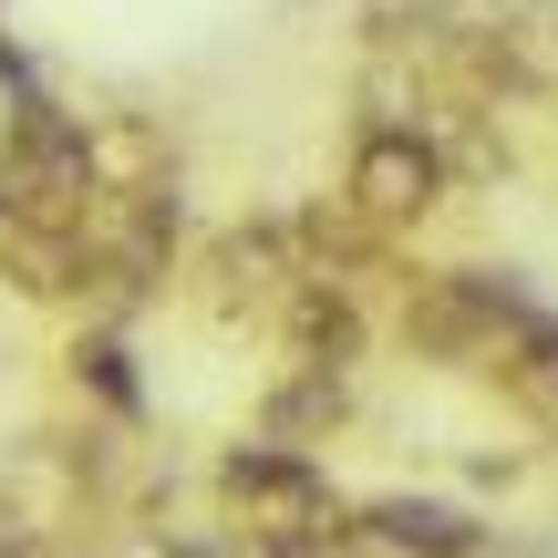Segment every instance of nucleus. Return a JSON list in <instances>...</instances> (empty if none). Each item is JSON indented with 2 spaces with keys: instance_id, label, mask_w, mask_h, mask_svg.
I'll use <instances>...</instances> for the list:
<instances>
[{
  "instance_id": "obj_1",
  "label": "nucleus",
  "mask_w": 558,
  "mask_h": 558,
  "mask_svg": "<svg viewBox=\"0 0 558 558\" xmlns=\"http://www.w3.org/2000/svg\"><path fill=\"white\" fill-rule=\"evenodd\" d=\"M403 341L456 373H518L558 352V311L527 300L518 269H414L403 279Z\"/></svg>"
},
{
  "instance_id": "obj_2",
  "label": "nucleus",
  "mask_w": 558,
  "mask_h": 558,
  "mask_svg": "<svg viewBox=\"0 0 558 558\" xmlns=\"http://www.w3.org/2000/svg\"><path fill=\"white\" fill-rule=\"evenodd\" d=\"M218 497L228 518H239L248 548H290V538H352V518H341L331 476H320L311 456H290V445H239V456H218Z\"/></svg>"
},
{
  "instance_id": "obj_3",
  "label": "nucleus",
  "mask_w": 558,
  "mask_h": 558,
  "mask_svg": "<svg viewBox=\"0 0 558 558\" xmlns=\"http://www.w3.org/2000/svg\"><path fill=\"white\" fill-rule=\"evenodd\" d=\"M0 197H11L21 228H83V207H94V145H83V124H62L52 104H21L11 145H0Z\"/></svg>"
},
{
  "instance_id": "obj_4",
  "label": "nucleus",
  "mask_w": 558,
  "mask_h": 558,
  "mask_svg": "<svg viewBox=\"0 0 558 558\" xmlns=\"http://www.w3.org/2000/svg\"><path fill=\"white\" fill-rule=\"evenodd\" d=\"M300 239H290V218H239V228H218V239L197 248V300L239 331V320H279L300 300Z\"/></svg>"
},
{
  "instance_id": "obj_5",
  "label": "nucleus",
  "mask_w": 558,
  "mask_h": 558,
  "mask_svg": "<svg viewBox=\"0 0 558 558\" xmlns=\"http://www.w3.org/2000/svg\"><path fill=\"white\" fill-rule=\"evenodd\" d=\"M445 197V156L435 135H403V124H362L352 135V166H341V207H352L373 239H393V228H424Z\"/></svg>"
},
{
  "instance_id": "obj_6",
  "label": "nucleus",
  "mask_w": 558,
  "mask_h": 558,
  "mask_svg": "<svg viewBox=\"0 0 558 558\" xmlns=\"http://www.w3.org/2000/svg\"><path fill=\"white\" fill-rule=\"evenodd\" d=\"M83 248H94V279H114V290H156L166 248H177V197H166V186H94V207H83Z\"/></svg>"
},
{
  "instance_id": "obj_7",
  "label": "nucleus",
  "mask_w": 558,
  "mask_h": 558,
  "mask_svg": "<svg viewBox=\"0 0 558 558\" xmlns=\"http://www.w3.org/2000/svg\"><path fill=\"white\" fill-rule=\"evenodd\" d=\"M352 538H373L393 558H486V518H465L445 497H373L352 518Z\"/></svg>"
},
{
  "instance_id": "obj_8",
  "label": "nucleus",
  "mask_w": 558,
  "mask_h": 558,
  "mask_svg": "<svg viewBox=\"0 0 558 558\" xmlns=\"http://www.w3.org/2000/svg\"><path fill=\"white\" fill-rule=\"evenodd\" d=\"M279 331H290L300 373H341V383H352V362H362V300L341 290V279H300V300L279 311Z\"/></svg>"
},
{
  "instance_id": "obj_9",
  "label": "nucleus",
  "mask_w": 558,
  "mask_h": 558,
  "mask_svg": "<svg viewBox=\"0 0 558 558\" xmlns=\"http://www.w3.org/2000/svg\"><path fill=\"white\" fill-rule=\"evenodd\" d=\"M0 279L21 300H73L94 279V248H83V228H11L0 239Z\"/></svg>"
},
{
  "instance_id": "obj_10",
  "label": "nucleus",
  "mask_w": 558,
  "mask_h": 558,
  "mask_svg": "<svg viewBox=\"0 0 558 558\" xmlns=\"http://www.w3.org/2000/svg\"><path fill=\"white\" fill-rule=\"evenodd\" d=\"M320 424H341V373H290V383L269 393V445L320 435Z\"/></svg>"
},
{
  "instance_id": "obj_11",
  "label": "nucleus",
  "mask_w": 558,
  "mask_h": 558,
  "mask_svg": "<svg viewBox=\"0 0 558 558\" xmlns=\"http://www.w3.org/2000/svg\"><path fill=\"white\" fill-rule=\"evenodd\" d=\"M497 393L518 403L527 424H538V435L558 445V352H538V362H518V373H497Z\"/></svg>"
},
{
  "instance_id": "obj_12",
  "label": "nucleus",
  "mask_w": 558,
  "mask_h": 558,
  "mask_svg": "<svg viewBox=\"0 0 558 558\" xmlns=\"http://www.w3.org/2000/svg\"><path fill=\"white\" fill-rule=\"evenodd\" d=\"M518 52H527V83H538V94H558V0H527Z\"/></svg>"
},
{
  "instance_id": "obj_13",
  "label": "nucleus",
  "mask_w": 558,
  "mask_h": 558,
  "mask_svg": "<svg viewBox=\"0 0 558 558\" xmlns=\"http://www.w3.org/2000/svg\"><path fill=\"white\" fill-rule=\"evenodd\" d=\"M73 362H83V373L104 383V403H114V414H135V383H124V352H114V341H83Z\"/></svg>"
}]
</instances>
